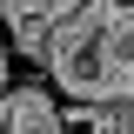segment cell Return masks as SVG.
<instances>
[{
	"mask_svg": "<svg viewBox=\"0 0 134 134\" xmlns=\"http://www.w3.org/2000/svg\"><path fill=\"white\" fill-rule=\"evenodd\" d=\"M94 14H107V20H134V0H94Z\"/></svg>",
	"mask_w": 134,
	"mask_h": 134,
	"instance_id": "2",
	"label": "cell"
},
{
	"mask_svg": "<svg viewBox=\"0 0 134 134\" xmlns=\"http://www.w3.org/2000/svg\"><path fill=\"white\" fill-rule=\"evenodd\" d=\"M47 74L67 87V94H81V100H114V20L107 14H81V20H67L60 34H54V47H47Z\"/></svg>",
	"mask_w": 134,
	"mask_h": 134,
	"instance_id": "1",
	"label": "cell"
}]
</instances>
